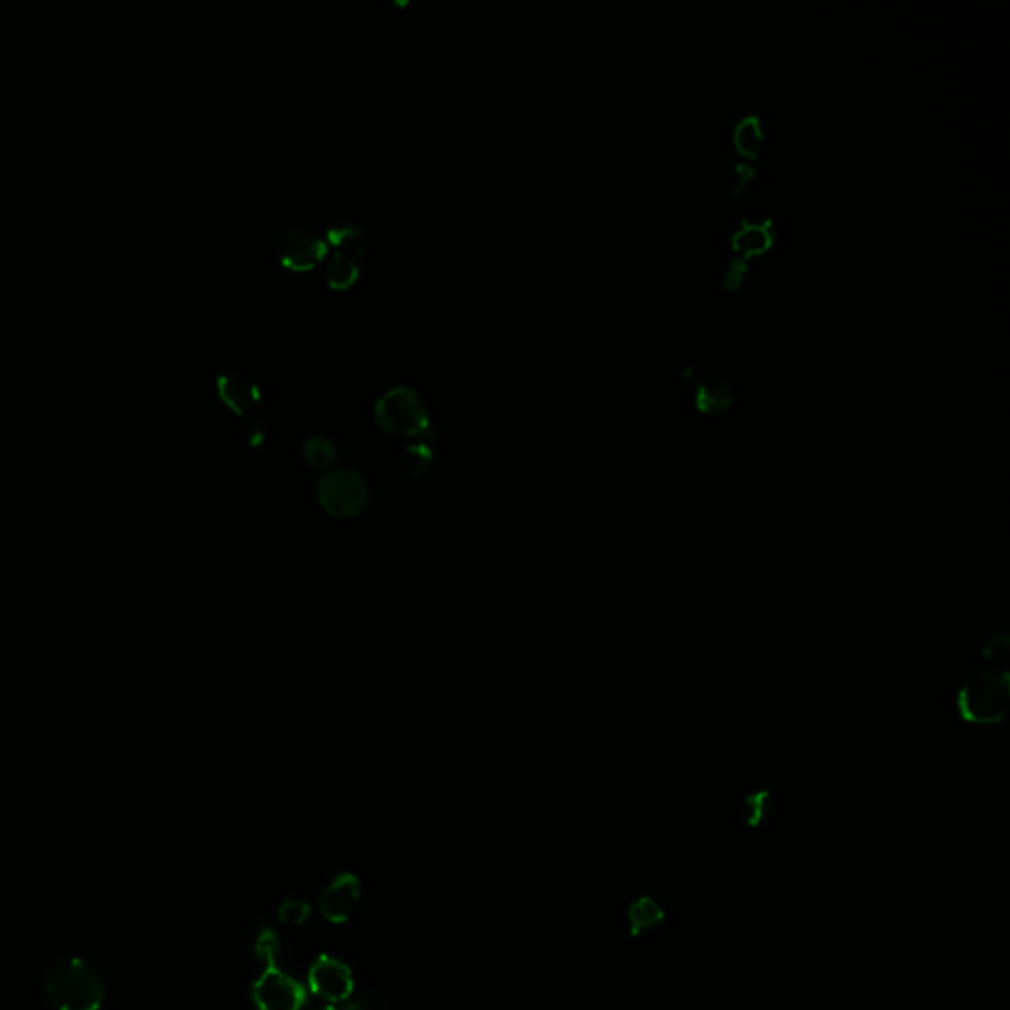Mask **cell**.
I'll return each instance as SVG.
<instances>
[{"label": "cell", "mask_w": 1010, "mask_h": 1010, "mask_svg": "<svg viewBox=\"0 0 1010 1010\" xmlns=\"http://www.w3.org/2000/svg\"><path fill=\"white\" fill-rule=\"evenodd\" d=\"M360 257V253L336 249L330 265L326 267V281L336 289H344V287L352 285L358 279Z\"/></svg>", "instance_id": "cell-11"}, {"label": "cell", "mask_w": 1010, "mask_h": 1010, "mask_svg": "<svg viewBox=\"0 0 1010 1010\" xmlns=\"http://www.w3.org/2000/svg\"><path fill=\"white\" fill-rule=\"evenodd\" d=\"M217 391H219V397L237 413H247L251 407H255V403L261 397L257 385L251 379H247L245 375L235 373V371H227V373L219 375Z\"/></svg>", "instance_id": "cell-9"}, {"label": "cell", "mask_w": 1010, "mask_h": 1010, "mask_svg": "<svg viewBox=\"0 0 1010 1010\" xmlns=\"http://www.w3.org/2000/svg\"><path fill=\"white\" fill-rule=\"evenodd\" d=\"M40 995L50 1010H101L107 985L95 965L83 957L60 955L46 965Z\"/></svg>", "instance_id": "cell-1"}, {"label": "cell", "mask_w": 1010, "mask_h": 1010, "mask_svg": "<svg viewBox=\"0 0 1010 1010\" xmlns=\"http://www.w3.org/2000/svg\"><path fill=\"white\" fill-rule=\"evenodd\" d=\"M310 993L326 1003H346L352 999L356 983L352 969L336 957L322 955L308 969Z\"/></svg>", "instance_id": "cell-5"}, {"label": "cell", "mask_w": 1010, "mask_h": 1010, "mask_svg": "<svg viewBox=\"0 0 1010 1010\" xmlns=\"http://www.w3.org/2000/svg\"><path fill=\"white\" fill-rule=\"evenodd\" d=\"M328 239L340 251H350V253H360L361 255L363 247H365V235H363L360 225L350 223V221L332 223L328 229Z\"/></svg>", "instance_id": "cell-12"}, {"label": "cell", "mask_w": 1010, "mask_h": 1010, "mask_svg": "<svg viewBox=\"0 0 1010 1010\" xmlns=\"http://www.w3.org/2000/svg\"><path fill=\"white\" fill-rule=\"evenodd\" d=\"M361 900V884L354 874L336 876L320 894V912L332 924H342L350 920Z\"/></svg>", "instance_id": "cell-7"}, {"label": "cell", "mask_w": 1010, "mask_h": 1010, "mask_svg": "<svg viewBox=\"0 0 1010 1010\" xmlns=\"http://www.w3.org/2000/svg\"><path fill=\"white\" fill-rule=\"evenodd\" d=\"M253 1001L257 1010H302L306 991L277 965H267L253 983Z\"/></svg>", "instance_id": "cell-4"}, {"label": "cell", "mask_w": 1010, "mask_h": 1010, "mask_svg": "<svg viewBox=\"0 0 1010 1010\" xmlns=\"http://www.w3.org/2000/svg\"><path fill=\"white\" fill-rule=\"evenodd\" d=\"M332 456H334V450H332V444L326 440V438H312L308 444H306V458L316 466V468H322V466H328L332 462Z\"/></svg>", "instance_id": "cell-16"}, {"label": "cell", "mask_w": 1010, "mask_h": 1010, "mask_svg": "<svg viewBox=\"0 0 1010 1010\" xmlns=\"http://www.w3.org/2000/svg\"><path fill=\"white\" fill-rule=\"evenodd\" d=\"M736 141H738V146L744 154L748 156H756L762 146H764V133H762V127H760V121L756 117H746L738 129H736Z\"/></svg>", "instance_id": "cell-14"}, {"label": "cell", "mask_w": 1010, "mask_h": 1010, "mask_svg": "<svg viewBox=\"0 0 1010 1010\" xmlns=\"http://www.w3.org/2000/svg\"><path fill=\"white\" fill-rule=\"evenodd\" d=\"M377 417L387 431L397 434L419 433L427 423L421 397L409 387L387 391L377 403Z\"/></svg>", "instance_id": "cell-3"}, {"label": "cell", "mask_w": 1010, "mask_h": 1010, "mask_svg": "<svg viewBox=\"0 0 1010 1010\" xmlns=\"http://www.w3.org/2000/svg\"><path fill=\"white\" fill-rule=\"evenodd\" d=\"M770 241V229L768 223H744L742 229L734 237V245L740 251H760L768 245Z\"/></svg>", "instance_id": "cell-13"}, {"label": "cell", "mask_w": 1010, "mask_h": 1010, "mask_svg": "<svg viewBox=\"0 0 1010 1010\" xmlns=\"http://www.w3.org/2000/svg\"><path fill=\"white\" fill-rule=\"evenodd\" d=\"M255 951H257V957L267 965H277L275 959H277V951H279V941L275 938L273 932H261V936L257 938V943H255Z\"/></svg>", "instance_id": "cell-18"}, {"label": "cell", "mask_w": 1010, "mask_h": 1010, "mask_svg": "<svg viewBox=\"0 0 1010 1010\" xmlns=\"http://www.w3.org/2000/svg\"><path fill=\"white\" fill-rule=\"evenodd\" d=\"M770 813V801L766 795H756V797H750L744 805V817L750 825L758 827Z\"/></svg>", "instance_id": "cell-17"}, {"label": "cell", "mask_w": 1010, "mask_h": 1010, "mask_svg": "<svg viewBox=\"0 0 1010 1010\" xmlns=\"http://www.w3.org/2000/svg\"><path fill=\"white\" fill-rule=\"evenodd\" d=\"M665 922L663 906L650 896L638 898L628 910V924L632 936H642L655 932Z\"/></svg>", "instance_id": "cell-10"}, {"label": "cell", "mask_w": 1010, "mask_h": 1010, "mask_svg": "<svg viewBox=\"0 0 1010 1010\" xmlns=\"http://www.w3.org/2000/svg\"><path fill=\"white\" fill-rule=\"evenodd\" d=\"M306 1010H340V1009H336V1007L328 1005V1007H312V1009H306Z\"/></svg>", "instance_id": "cell-19"}, {"label": "cell", "mask_w": 1010, "mask_h": 1010, "mask_svg": "<svg viewBox=\"0 0 1010 1010\" xmlns=\"http://www.w3.org/2000/svg\"><path fill=\"white\" fill-rule=\"evenodd\" d=\"M277 255L289 269H312L326 257V239L314 227L294 225L279 239Z\"/></svg>", "instance_id": "cell-6"}, {"label": "cell", "mask_w": 1010, "mask_h": 1010, "mask_svg": "<svg viewBox=\"0 0 1010 1010\" xmlns=\"http://www.w3.org/2000/svg\"><path fill=\"white\" fill-rule=\"evenodd\" d=\"M361 490H363V486L358 478H354L346 472H342V474L338 472V474L328 476L326 482L322 484V500L332 513H338V515L354 513L360 509L361 502H363Z\"/></svg>", "instance_id": "cell-8"}, {"label": "cell", "mask_w": 1010, "mask_h": 1010, "mask_svg": "<svg viewBox=\"0 0 1010 1010\" xmlns=\"http://www.w3.org/2000/svg\"><path fill=\"white\" fill-rule=\"evenodd\" d=\"M279 920L287 926H300L310 918V906L302 900L289 898L279 906Z\"/></svg>", "instance_id": "cell-15"}, {"label": "cell", "mask_w": 1010, "mask_h": 1010, "mask_svg": "<svg viewBox=\"0 0 1010 1010\" xmlns=\"http://www.w3.org/2000/svg\"><path fill=\"white\" fill-rule=\"evenodd\" d=\"M1009 703V673L1003 667L987 665L977 669L963 685L957 705L965 721L991 724L1001 721Z\"/></svg>", "instance_id": "cell-2"}]
</instances>
